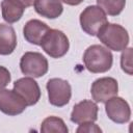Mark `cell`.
I'll use <instances>...</instances> for the list:
<instances>
[{
    "label": "cell",
    "mask_w": 133,
    "mask_h": 133,
    "mask_svg": "<svg viewBox=\"0 0 133 133\" xmlns=\"http://www.w3.org/2000/svg\"><path fill=\"white\" fill-rule=\"evenodd\" d=\"M83 62L87 71L90 73H105L112 66L113 56L110 50L106 47L101 45H91L83 54Z\"/></svg>",
    "instance_id": "1"
},
{
    "label": "cell",
    "mask_w": 133,
    "mask_h": 133,
    "mask_svg": "<svg viewBox=\"0 0 133 133\" xmlns=\"http://www.w3.org/2000/svg\"><path fill=\"white\" fill-rule=\"evenodd\" d=\"M100 42L106 46L107 49L119 52L128 47L129 44V34L125 27L114 24L106 23L103 25L97 33Z\"/></svg>",
    "instance_id": "2"
},
{
    "label": "cell",
    "mask_w": 133,
    "mask_h": 133,
    "mask_svg": "<svg viewBox=\"0 0 133 133\" xmlns=\"http://www.w3.org/2000/svg\"><path fill=\"white\" fill-rule=\"evenodd\" d=\"M42 49L52 58H60L66 54L70 42L65 33L58 29L50 28L39 45Z\"/></svg>",
    "instance_id": "3"
},
{
    "label": "cell",
    "mask_w": 133,
    "mask_h": 133,
    "mask_svg": "<svg viewBox=\"0 0 133 133\" xmlns=\"http://www.w3.org/2000/svg\"><path fill=\"white\" fill-rule=\"evenodd\" d=\"M80 26L88 35H97L100 28L105 25L108 20L105 11L98 5H88L80 14Z\"/></svg>",
    "instance_id": "4"
},
{
    "label": "cell",
    "mask_w": 133,
    "mask_h": 133,
    "mask_svg": "<svg viewBox=\"0 0 133 133\" xmlns=\"http://www.w3.org/2000/svg\"><path fill=\"white\" fill-rule=\"evenodd\" d=\"M21 72L28 77L39 78L48 72L49 65L47 58L38 52H25L20 59Z\"/></svg>",
    "instance_id": "5"
},
{
    "label": "cell",
    "mask_w": 133,
    "mask_h": 133,
    "mask_svg": "<svg viewBox=\"0 0 133 133\" xmlns=\"http://www.w3.org/2000/svg\"><path fill=\"white\" fill-rule=\"evenodd\" d=\"M46 88L51 105L62 107L70 102L72 97V87L66 80L61 78H51L48 80Z\"/></svg>",
    "instance_id": "6"
},
{
    "label": "cell",
    "mask_w": 133,
    "mask_h": 133,
    "mask_svg": "<svg viewBox=\"0 0 133 133\" xmlns=\"http://www.w3.org/2000/svg\"><path fill=\"white\" fill-rule=\"evenodd\" d=\"M118 83L112 77H102L95 80L90 87L92 100L96 103H105L110 98L117 96Z\"/></svg>",
    "instance_id": "7"
},
{
    "label": "cell",
    "mask_w": 133,
    "mask_h": 133,
    "mask_svg": "<svg viewBox=\"0 0 133 133\" xmlns=\"http://www.w3.org/2000/svg\"><path fill=\"white\" fill-rule=\"evenodd\" d=\"M27 104L24 99L14 89L0 88V111L4 114L15 116L24 112Z\"/></svg>",
    "instance_id": "8"
},
{
    "label": "cell",
    "mask_w": 133,
    "mask_h": 133,
    "mask_svg": "<svg viewBox=\"0 0 133 133\" xmlns=\"http://www.w3.org/2000/svg\"><path fill=\"white\" fill-rule=\"evenodd\" d=\"M105 111L107 116L116 124H125L130 121L131 109L126 100L114 96L105 102Z\"/></svg>",
    "instance_id": "9"
},
{
    "label": "cell",
    "mask_w": 133,
    "mask_h": 133,
    "mask_svg": "<svg viewBox=\"0 0 133 133\" xmlns=\"http://www.w3.org/2000/svg\"><path fill=\"white\" fill-rule=\"evenodd\" d=\"M14 90L26 102L27 106L35 105L41 98V88L32 77H23L15 81Z\"/></svg>",
    "instance_id": "10"
},
{
    "label": "cell",
    "mask_w": 133,
    "mask_h": 133,
    "mask_svg": "<svg viewBox=\"0 0 133 133\" xmlns=\"http://www.w3.org/2000/svg\"><path fill=\"white\" fill-rule=\"evenodd\" d=\"M99 107L91 100H83L74 105L71 112V121L77 125L85 122H96L98 119Z\"/></svg>",
    "instance_id": "11"
},
{
    "label": "cell",
    "mask_w": 133,
    "mask_h": 133,
    "mask_svg": "<svg viewBox=\"0 0 133 133\" xmlns=\"http://www.w3.org/2000/svg\"><path fill=\"white\" fill-rule=\"evenodd\" d=\"M50 27L37 19L29 20L23 28V34L25 39L33 45L39 46L42 43V39L44 38L45 34L49 31Z\"/></svg>",
    "instance_id": "12"
},
{
    "label": "cell",
    "mask_w": 133,
    "mask_h": 133,
    "mask_svg": "<svg viewBox=\"0 0 133 133\" xmlns=\"http://www.w3.org/2000/svg\"><path fill=\"white\" fill-rule=\"evenodd\" d=\"M17 47V34L11 25L0 23V55L11 54Z\"/></svg>",
    "instance_id": "13"
},
{
    "label": "cell",
    "mask_w": 133,
    "mask_h": 133,
    "mask_svg": "<svg viewBox=\"0 0 133 133\" xmlns=\"http://www.w3.org/2000/svg\"><path fill=\"white\" fill-rule=\"evenodd\" d=\"M33 6L39 16L48 19H56L63 11L60 0H35Z\"/></svg>",
    "instance_id": "14"
},
{
    "label": "cell",
    "mask_w": 133,
    "mask_h": 133,
    "mask_svg": "<svg viewBox=\"0 0 133 133\" xmlns=\"http://www.w3.org/2000/svg\"><path fill=\"white\" fill-rule=\"evenodd\" d=\"M25 9L26 8L17 0H2L1 2L2 18L7 24L18 22L23 17Z\"/></svg>",
    "instance_id": "15"
},
{
    "label": "cell",
    "mask_w": 133,
    "mask_h": 133,
    "mask_svg": "<svg viewBox=\"0 0 133 133\" xmlns=\"http://www.w3.org/2000/svg\"><path fill=\"white\" fill-rule=\"evenodd\" d=\"M68 131L69 129L64 124L63 119L53 115L46 117L41 125V132L43 133H51V132L68 133Z\"/></svg>",
    "instance_id": "16"
},
{
    "label": "cell",
    "mask_w": 133,
    "mask_h": 133,
    "mask_svg": "<svg viewBox=\"0 0 133 133\" xmlns=\"http://www.w3.org/2000/svg\"><path fill=\"white\" fill-rule=\"evenodd\" d=\"M97 4L108 16H118L125 8L126 0H97Z\"/></svg>",
    "instance_id": "17"
},
{
    "label": "cell",
    "mask_w": 133,
    "mask_h": 133,
    "mask_svg": "<svg viewBox=\"0 0 133 133\" xmlns=\"http://www.w3.org/2000/svg\"><path fill=\"white\" fill-rule=\"evenodd\" d=\"M121 66L122 70L128 75H132V48H126L123 50L121 55Z\"/></svg>",
    "instance_id": "18"
},
{
    "label": "cell",
    "mask_w": 133,
    "mask_h": 133,
    "mask_svg": "<svg viewBox=\"0 0 133 133\" xmlns=\"http://www.w3.org/2000/svg\"><path fill=\"white\" fill-rule=\"evenodd\" d=\"M77 133H101L102 129L95 124V122H85L79 124V127L76 130Z\"/></svg>",
    "instance_id": "19"
},
{
    "label": "cell",
    "mask_w": 133,
    "mask_h": 133,
    "mask_svg": "<svg viewBox=\"0 0 133 133\" xmlns=\"http://www.w3.org/2000/svg\"><path fill=\"white\" fill-rule=\"evenodd\" d=\"M11 80V76L9 71L5 68L0 65V88H5Z\"/></svg>",
    "instance_id": "20"
},
{
    "label": "cell",
    "mask_w": 133,
    "mask_h": 133,
    "mask_svg": "<svg viewBox=\"0 0 133 133\" xmlns=\"http://www.w3.org/2000/svg\"><path fill=\"white\" fill-rule=\"evenodd\" d=\"M60 2H63L68 5H72V6H75V5H79L80 3L83 2V0H60Z\"/></svg>",
    "instance_id": "21"
},
{
    "label": "cell",
    "mask_w": 133,
    "mask_h": 133,
    "mask_svg": "<svg viewBox=\"0 0 133 133\" xmlns=\"http://www.w3.org/2000/svg\"><path fill=\"white\" fill-rule=\"evenodd\" d=\"M17 1L20 2V3L26 8V7H29V6L33 5V3H34L35 0H17Z\"/></svg>",
    "instance_id": "22"
}]
</instances>
